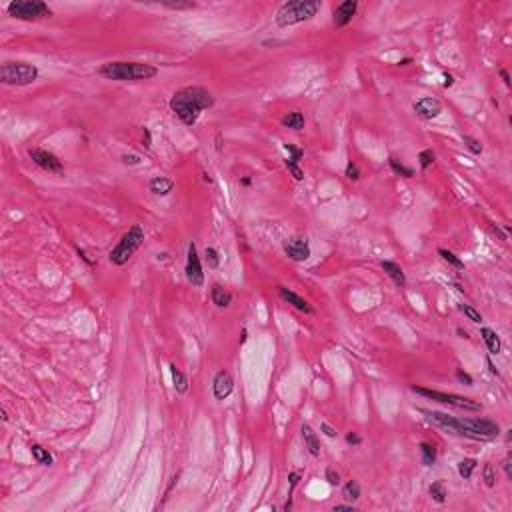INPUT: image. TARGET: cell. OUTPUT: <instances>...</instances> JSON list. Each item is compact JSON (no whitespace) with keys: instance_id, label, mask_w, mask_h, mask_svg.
<instances>
[{"instance_id":"1","label":"cell","mask_w":512,"mask_h":512,"mask_svg":"<svg viewBox=\"0 0 512 512\" xmlns=\"http://www.w3.org/2000/svg\"><path fill=\"white\" fill-rule=\"evenodd\" d=\"M420 412L440 428L454 432L458 436L472 438V440H492V438L500 434V426L488 418H456L436 410H420Z\"/></svg>"},{"instance_id":"2","label":"cell","mask_w":512,"mask_h":512,"mask_svg":"<svg viewBox=\"0 0 512 512\" xmlns=\"http://www.w3.org/2000/svg\"><path fill=\"white\" fill-rule=\"evenodd\" d=\"M214 104V96L204 86H184L172 94L170 98V110L184 122L186 126H192L200 112Z\"/></svg>"},{"instance_id":"3","label":"cell","mask_w":512,"mask_h":512,"mask_svg":"<svg viewBox=\"0 0 512 512\" xmlns=\"http://www.w3.org/2000/svg\"><path fill=\"white\" fill-rule=\"evenodd\" d=\"M98 74L108 80L138 82V80L154 78L158 74V68L144 62H106L98 68Z\"/></svg>"},{"instance_id":"4","label":"cell","mask_w":512,"mask_h":512,"mask_svg":"<svg viewBox=\"0 0 512 512\" xmlns=\"http://www.w3.org/2000/svg\"><path fill=\"white\" fill-rule=\"evenodd\" d=\"M320 8H322V4L318 0H292V2H286L278 8L276 24L280 28L294 26L298 22H304V20H310L312 16H316V12Z\"/></svg>"},{"instance_id":"5","label":"cell","mask_w":512,"mask_h":512,"mask_svg":"<svg viewBox=\"0 0 512 512\" xmlns=\"http://www.w3.org/2000/svg\"><path fill=\"white\" fill-rule=\"evenodd\" d=\"M142 242H144V230L138 224H134V226L128 228V232L122 234L118 244L110 250V254H108V258H110L112 264L122 266V264H126L132 258L134 252L142 246Z\"/></svg>"},{"instance_id":"6","label":"cell","mask_w":512,"mask_h":512,"mask_svg":"<svg viewBox=\"0 0 512 512\" xmlns=\"http://www.w3.org/2000/svg\"><path fill=\"white\" fill-rule=\"evenodd\" d=\"M38 78V68L28 62H4L0 66V82L8 86H26Z\"/></svg>"},{"instance_id":"7","label":"cell","mask_w":512,"mask_h":512,"mask_svg":"<svg viewBox=\"0 0 512 512\" xmlns=\"http://www.w3.org/2000/svg\"><path fill=\"white\" fill-rule=\"evenodd\" d=\"M6 12L12 18L26 20V22H36V20L52 16L50 6L46 2H42V0H14V2H10L6 6Z\"/></svg>"},{"instance_id":"8","label":"cell","mask_w":512,"mask_h":512,"mask_svg":"<svg viewBox=\"0 0 512 512\" xmlns=\"http://www.w3.org/2000/svg\"><path fill=\"white\" fill-rule=\"evenodd\" d=\"M412 392L428 398V400H436V402H442V404H448V406H456V408H462V410H472V412H478L482 410V406L478 402H474L466 396H460V394H452V392H440V390H432V388H422V386H412Z\"/></svg>"},{"instance_id":"9","label":"cell","mask_w":512,"mask_h":512,"mask_svg":"<svg viewBox=\"0 0 512 512\" xmlns=\"http://www.w3.org/2000/svg\"><path fill=\"white\" fill-rule=\"evenodd\" d=\"M28 156L32 158V162L36 166H40L42 170H48V172H54V174H62L64 172V166H62V160L48 152V150H42V148H32L28 150Z\"/></svg>"},{"instance_id":"10","label":"cell","mask_w":512,"mask_h":512,"mask_svg":"<svg viewBox=\"0 0 512 512\" xmlns=\"http://www.w3.org/2000/svg\"><path fill=\"white\" fill-rule=\"evenodd\" d=\"M188 258H186V278L192 286H202L204 284V272H202V264H200V256L196 250V244L190 242L188 244Z\"/></svg>"},{"instance_id":"11","label":"cell","mask_w":512,"mask_h":512,"mask_svg":"<svg viewBox=\"0 0 512 512\" xmlns=\"http://www.w3.org/2000/svg\"><path fill=\"white\" fill-rule=\"evenodd\" d=\"M284 252L290 260L294 262H304L310 258V244L302 236H292L284 240Z\"/></svg>"},{"instance_id":"12","label":"cell","mask_w":512,"mask_h":512,"mask_svg":"<svg viewBox=\"0 0 512 512\" xmlns=\"http://www.w3.org/2000/svg\"><path fill=\"white\" fill-rule=\"evenodd\" d=\"M414 112L422 118V120H432L442 112V102L436 100L432 96H424L418 102H414Z\"/></svg>"},{"instance_id":"13","label":"cell","mask_w":512,"mask_h":512,"mask_svg":"<svg viewBox=\"0 0 512 512\" xmlns=\"http://www.w3.org/2000/svg\"><path fill=\"white\" fill-rule=\"evenodd\" d=\"M232 390H234V380H232L230 372H226V370L216 372V376H214V380H212L214 398H216V400H224V398H228V396L232 394Z\"/></svg>"},{"instance_id":"14","label":"cell","mask_w":512,"mask_h":512,"mask_svg":"<svg viewBox=\"0 0 512 512\" xmlns=\"http://www.w3.org/2000/svg\"><path fill=\"white\" fill-rule=\"evenodd\" d=\"M356 8H358V2H356V0H346V2L338 4V6L334 8V18H332V20H334V26H336V28L346 26V24L354 18Z\"/></svg>"},{"instance_id":"15","label":"cell","mask_w":512,"mask_h":512,"mask_svg":"<svg viewBox=\"0 0 512 512\" xmlns=\"http://www.w3.org/2000/svg\"><path fill=\"white\" fill-rule=\"evenodd\" d=\"M278 292H280V296H282V300H286L288 304H292L296 310H300V312H304V314H312L314 310H312V306L302 298V296H298L296 292H292V290H288L286 286H278Z\"/></svg>"},{"instance_id":"16","label":"cell","mask_w":512,"mask_h":512,"mask_svg":"<svg viewBox=\"0 0 512 512\" xmlns=\"http://www.w3.org/2000/svg\"><path fill=\"white\" fill-rule=\"evenodd\" d=\"M210 298H212V304L218 306V308H228L230 302H232V294L220 284H214L212 290H210Z\"/></svg>"},{"instance_id":"17","label":"cell","mask_w":512,"mask_h":512,"mask_svg":"<svg viewBox=\"0 0 512 512\" xmlns=\"http://www.w3.org/2000/svg\"><path fill=\"white\" fill-rule=\"evenodd\" d=\"M382 270L392 278V282L396 286H406V276H404V270L400 268V264H396L392 260H382Z\"/></svg>"},{"instance_id":"18","label":"cell","mask_w":512,"mask_h":512,"mask_svg":"<svg viewBox=\"0 0 512 512\" xmlns=\"http://www.w3.org/2000/svg\"><path fill=\"white\" fill-rule=\"evenodd\" d=\"M148 188H150V192H152V194H156V196H166V194H170V192H172V188H174V182H172L170 178L156 176V178H152V180H150Z\"/></svg>"},{"instance_id":"19","label":"cell","mask_w":512,"mask_h":512,"mask_svg":"<svg viewBox=\"0 0 512 512\" xmlns=\"http://www.w3.org/2000/svg\"><path fill=\"white\" fill-rule=\"evenodd\" d=\"M302 440H304V446L308 448V452H310L312 456H320V442H318V436H316V432H314L308 424L302 426Z\"/></svg>"},{"instance_id":"20","label":"cell","mask_w":512,"mask_h":512,"mask_svg":"<svg viewBox=\"0 0 512 512\" xmlns=\"http://www.w3.org/2000/svg\"><path fill=\"white\" fill-rule=\"evenodd\" d=\"M480 336H482V340L486 342V348H488V352L490 354H498L500 352V348H502V344H500V338H498V334L492 330V328H480Z\"/></svg>"},{"instance_id":"21","label":"cell","mask_w":512,"mask_h":512,"mask_svg":"<svg viewBox=\"0 0 512 512\" xmlns=\"http://www.w3.org/2000/svg\"><path fill=\"white\" fill-rule=\"evenodd\" d=\"M170 372H172V382H174V390L178 394H184L188 390V378L186 374L176 368V364H170Z\"/></svg>"},{"instance_id":"22","label":"cell","mask_w":512,"mask_h":512,"mask_svg":"<svg viewBox=\"0 0 512 512\" xmlns=\"http://www.w3.org/2000/svg\"><path fill=\"white\" fill-rule=\"evenodd\" d=\"M282 126L292 128V130H302L304 128V114L302 112H288L282 116Z\"/></svg>"},{"instance_id":"23","label":"cell","mask_w":512,"mask_h":512,"mask_svg":"<svg viewBox=\"0 0 512 512\" xmlns=\"http://www.w3.org/2000/svg\"><path fill=\"white\" fill-rule=\"evenodd\" d=\"M30 452H32L34 460L38 462V464H42V466H50V464L54 462V458H52V454L48 452V448H44V446H40V444H32V446H30Z\"/></svg>"},{"instance_id":"24","label":"cell","mask_w":512,"mask_h":512,"mask_svg":"<svg viewBox=\"0 0 512 512\" xmlns=\"http://www.w3.org/2000/svg\"><path fill=\"white\" fill-rule=\"evenodd\" d=\"M418 450H420V458H422V464L424 466H432L436 462V448L434 444L430 442H420L418 444Z\"/></svg>"},{"instance_id":"25","label":"cell","mask_w":512,"mask_h":512,"mask_svg":"<svg viewBox=\"0 0 512 512\" xmlns=\"http://www.w3.org/2000/svg\"><path fill=\"white\" fill-rule=\"evenodd\" d=\"M428 492H430L432 500L438 502V504H442V502L446 500V496H448V492H446V488H444V482H440V480L432 482L430 488H428Z\"/></svg>"},{"instance_id":"26","label":"cell","mask_w":512,"mask_h":512,"mask_svg":"<svg viewBox=\"0 0 512 512\" xmlns=\"http://www.w3.org/2000/svg\"><path fill=\"white\" fill-rule=\"evenodd\" d=\"M474 468H476V460H474V458H464V460L458 462V474H460L464 480L472 478Z\"/></svg>"},{"instance_id":"27","label":"cell","mask_w":512,"mask_h":512,"mask_svg":"<svg viewBox=\"0 0 512 512\" xmlns=\"http://www.w3.org/2000/svg\"><path fill=\"white\" fill-rule=\"evenodd\" d=\"M388 162H390V168H392V172H396V174H400V176H404V178H412L414 176V170L412 168H408V166H404L402 164L396 156H390L388 158Z\"/></svg>"},{"instance_id":"28","label":"cell","mask_w":512,"mask_h":512,"mask_svg":"<svg viewBox=\"0 0 512 512\" xmlns=\"http://www.w3.org/2000/svg\"><path fill=\"white\" fill-rule=\"evenodd\" d=\"M438 254H440V256H442V260L448 262L450 266H454V268H458V270L464 268V262L458 258V256H456L454 252H450V250H446V248H438Z\"/></svg>"},{"instance_id":"29","label":"cell","mask_w":512,"mask_h":512,"mask_svg":"<svg viewBox=\"0 0 512 512\" xmlns=\"http://www.w3.org/2000/svg\"><path fill=\"white\" fill-rule=\"evenodd\" d=\"M342 494H344L346 500H358L360 498V484L356 480H348L342 486Z\"/></svg>"},{"instance_id":"30","label":"cell","mask_w":512,"mask_h":512,"mask_svg":"<svg viewBox=\"0 0 512 512\" xmlns=\"http://www.w3.org/2000/svg\"><path fill=\"white\" fill-rule=\"evenodd\" d=\"M462 142H464V146H466V148H468L472 154H482V150H484L482 144H480V140H476L474 136H468V134H466V136H462Z\"/></svg>"},{"instance_id":"31","label":"cell","mask_w":512,"mask_h":512,"mask_svg":"<svg viewBox=\"0 0 512 512\" xmlns=\"http://www.w3.org/2000/svg\"><path fill=\"white\" fill-rule=\"evenodd\" d=\"M482 478H484V484L488 486V488H492L494 484H496V472H494V466L488 462V464H484V470H482Z\"/></svg>"},{"instance_id":"32","label":"cell","mask_w":512,"mask_h":512,"mask_svg":"<svg viewBox=\"0 0 512 512\" xmlns=\"http://www.w3.org/2000/svg\"><path fill=\"white\" fill-rule=\"evenodd\" d=\"M284 164H286L288 172H290L292 176H294V180H302V178H304V172H302V168L298 166V162H296V160L286 158V160H284Z\"/></svg>"},{"instance_id":"33","label":"cell","mask_w":512,"mask_h":512,"mask_svg":"<svg viewBox=\"0 0 512 512\" xmlns=\"http://www.w3.org/2000/svg\"><path fill=\"white\" fill-rule=\"evenodd\" d=\"M460 310L464 312V316L468 318V320H472V322H482V314L476 310V308H472L470 304H460Z\"/></svg>"},{"instance_id":"34","label":"cell","mask_w":512,"mask_h":512,"mask_svg":"<svg viewBox=\"0 0 512 512\" xmlns=\"http://www.w3.org/2000/svg\"><path fill=\"white\" fill-rule=\"evenodd\" d=\"M418 160H420V168L426 170V168H430L432 162H434V152H432L430 148H426V150H422V152L418 154Z\"/></svg>"},{"instance_id":"35","label":"cell","mask_w":512,"mask_h":512,"mask_svg":"<svg viewBox=\"0 0 512 512\" xmlns=\"http://www.w3.org/2000/svg\"><path fill=\"white\" fill-rule=\"evenodd\" d=\"M204 256H206V262H208L210 268H218V264H220V256H218V252L214 248H206Z\"/></svg>"},{"instance_id":"36","label":"cell","mask_w":512,"mask_h":512,"mask_svg":"<svg viewBox=\"0 0 512 512\" xmlns=\"http://www.w3.org/2000/svg\"><path fill=\"white\" fill-rule=\"evenodd\" d=\"M324 478H326V482L330 484V486H338V484H340V476H338V472H336L334 468H330V466L326 468V472H324Z\"/></svg>"},{"instance_id":"37","label":"cell","mask_w":512,"mask_h":512,"mask_svg":"<svg viewBox=\"0 0 512 512\" xmlns=\"http://www.w3.org/2000/svg\"><path fill=\"white\" fill-rule=\"evenodd\" d=\"M162 6H166V8H172V10H188V8H194V2H170V0H166V2H162Z\"/></svg>"},{"instance_id":"38","label":"cell","mask_w":512,"mask_h":512,"mask_svg":"<svg viewBox=\"0 0 512 512\" xmlns=\"http://www.w3.org/2000/svg\"><path fill=\"white\" fill-rule=\"evenodd\" d=\"M346 178L348 180H358L360 178V168L354 164V162H348V166H346Z\"/></svg>"},{"instance_id":"39","label":"cell","mask_w":512,"mask_h":512,"mask_svg":"<svg viewBox=\"0 0 512 512\" xmlns=\"http://www.w3.org/2000/svg\"><path fill=\"white\" fill-rule=\"evenodd\" d=\"M284 148H286V150L292 154V156H290L292 160H296V162H298V160L302 158V150H300V148H296V146H292V144H284Z\"/></svg>"},{"instance_id":"40","label":"cell","mask_w":512,"mask_h":512,"mask_svg":"<svg viewBox=\"0 0 512 512\" xmlns=\"http://www.w3.org/2000/svg\"><path fill=\"white\" fill-rule=\"evenodd\" d=\"M300 476H302V472H298V470H294V472H290V474H288V480H290V494H292V490L296 488Z\"/></svg>"},{"instance_id":"41","label":"cell","mask_w":512,"mask_h":512,"mask_svg":"<svg viewBox=\"0 0 512 512\" xmlns=\"http://www.w3.org/2000/svg\"><path fill=\"white\" fill-rule=\"evenodd\" d=\"M456 378H458V382H462V384H466V386H472V384H474L472 376H470L468 372H464V370H456Z\"/></svg>"},{"instance_id":"42","label":"cell","mask_w":512,"mask_h":512,"mask_svg":"<svg viewBox=\"0 0 512 512\" xmlns=\"http://www.w3.org/2000/svg\"><path fill=\"white\" fill-rule=\"evenodd\" d=\"M346 442L352 444V446H358V444L362 442V438H360V434H356V432H348V434H346Z\"/></svg>"},{"instance_id":"43","label":"cell","mask_w":512,"mask_h":512,"mask_svg":"<svg viewBox=\"0 0 512 512\" xmlns=\"http://www.w3.org/2000/svg\"><path fill=\"white\" fill-rule=\"evenodd\" d=\"M320 430H322V432H324V436H328V438H336V430H334L330 424L322 422V424H320Z\"/></svg>"},{"instance_id":"44","label":"cell","mask_w":512,"mask_h":512,"mask_svg":"<svg viewBox=\"0 0 512 512\" xmlns=\"http://www.w3.org/2000/svg\"><path fill=\"white\" fill-rule=\"evenodd\" d=\"M122 162H124V164H140V156H136V154H124V156H122Z\"/></svg>"},{"instance_id":"45","label":"cell","mask_w":512,"mask_h":512,"mask_svg":"<svg viewBox=\"0 0 512 512\" xmlns=\"http://www.w3.org/2000/svg\"><path fill=\"white\" fill-rule=\"evenodd\" d=\"M502 468H504V472H506V476H508V478H512V470H510V456H506V458H504V462H502Z\"/></svg>"},{"instance_id":"46","label":"cell","mask_w":512,"mask_h":512,"mask_svg":"<svg viewBox=\"0 0 512 512\" xmlns=\"http://www.w3.org/2000/svg\"><path fill=\"white\" fill-rule=\"evenodd\" d=\"M332 510H334V512H338V510H348V512H354V506H352V504H336Z\"/></svg>"},{"instance_id":"47","label":"cell","mask_w":512,"mask_h":512,"mask_svg":"<svg viewBox=\"0 0 512 512\" xmlns=\"http://www.w3.org/2000/svg\"><path fill=\"white\" fill-rule=\"evenodd\" d=\"M144 146L150 148V130L148 128H144Z\"/></svg>"},{"instance_id":"48","label":"cell","mask_w":512,"mask_h":512,"mask_svg":"<svg viewBox=\"0 0 512 512\" xmlns=\"http://www.w3.org/2000/svg\"><path fill=\"white\" fill-rule=\"evenodd\" d=\"M500 76H502L504 84H506V86H510V76H508V72H506V70H500Z\"/></svg>"},{"instance_id":"49","label":"cell","mask_w":512,"mask_h":512,"mask_svg":"<svg viewBox=\"0 0 512 512\" xmlns=\"http://www.w3.org/2000/svg\"><path fill=\"white\" fill-rule=\"evenodd\" d=\"M452 82H454V78H452V74H444V86L448 88V86H452Z\"/></svg>"},{"instance_id":"50","label":"cell","mask_w":512,"mask_h":512,"mask_svg":"<svg viewBox=\"0 0 512 512\" xmlns=\"http://www.w3.org/2000/svg\"><path fill=\"white\" fill-rule=\"evenodd\" d=\"M486 364H488V368H490V372L498 376V370H496V366H494V364H492V360H490V358H486Z\"/></svg>"},{"instance_id":"51","label":"cell","mask_w":512,"mask_h":512,"mask_svg":"<svg viewBox=\"0 0 512 512\" xmlns=\"http://www.w3.org/2000/svg\"><path fill=\"white\" fill-rule=\"evenodd\" d=\"M456 332L460 334V338H468V334H466V332L462 330V328H456Z\"/></svg>"},{"instance_id":"52","label":"cell","mask_w":512,"mask_h":512,"mask_svg":"<svg viewBox=\"0 0 512 512\" xmlns=\"http://www.w3.org/2000/svg\"><path fill=\"white\" fill-rule=\"evenodd\" d=\"M408 62H412V58H404V60H400V62H398V64H400V66H406V64H408Z\"/></svg>"}]
</instances>
